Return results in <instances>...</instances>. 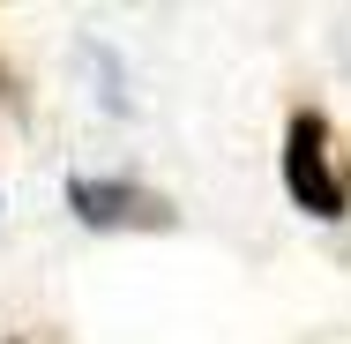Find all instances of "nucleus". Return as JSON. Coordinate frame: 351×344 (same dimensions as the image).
I'll use <instances>...</instances> for the list:
<instances>
[{
  "label": "nucleus",
  "mask_w": 351,
  "mask_h": 344,
  "mask_svg": "<svg viewBox=\"0 0 351 344\" xmlns=\"http://www.w3.org/2000/svg\"><path fill=\"white\" fill-rule=\"evenodd\" d=\"M0 105H8V113H15V105H23V75L8 68V60H0Z\"/></svg>",
  "instance_id": "7ed1b4c3"
},
{
  "label": "nucleus",
  "mask_w": 351,
  "mask_h": 344,
  "mask_svg": "<svg viewBox=\"0 0 351 344\" xmlns=\"http://www.w3.org/2000/svg\"><path fill=\"white\" fill-rule=\"evenodd\" d=\"M344 195H351V165H344Z\"/></svg>",
  "instance_id": "20e7f679"
},
{
  "label": "nucleus",
  "mask_w": 351,
  "mask_h": 344,
  "mask_svg": "<svg viewBox=\"0 0 351 344\" xmlns=\"http://www.w3.org/2000/svg\"><path fill=\"white\" fill-rule=\"evenodd\" d=\"M68 209L90 232H172L180 225L172 195H157L142 180H97V172H75L68 180Z\"/></svg>",
  "instance_id": "f03ea898"
},
{
  "label": "nucleus",
  "mask_w": 351,
  "mask_h": 344,
  "mask_svg": "<svg viewBox=\"0 0 351 344\" xmlns=\"http://www.w3.org/2000/svg\"><path fill=\"white\" fill-rule=\"evenodd\" d=\"M277 172H284L291 209H306V217H322V225H337V217L351 209V195H344V165H337V150H329V113L299 105V113L284 120Z\"/></svg>",
  "instance_id": "f257e3e1"
}]
</instances>
